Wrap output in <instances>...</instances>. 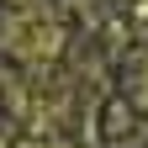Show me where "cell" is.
<instances>
[{
    "label": "cell",
    "mask_w": 148,
    "mask_h": 148,
    "mask_svg": "<svg viewBox=\"0 0 148 148\" xmlns=\"http://www.w3.org/2000/svg\"><path fill=\"white\" fill-rule=\"evenodd\" d=\"M132 101L148 111V58H143V69H138V79H132Z\"/></svg>",
    "instance_id": "obj_2"
},
{
    "label": "cell",
    "mask_w": 148,
    "mask_h": 148,
    "mask_svg": "<svg viewBox=\"0 0 148 148\" xmlns=\"http://www.w3.org/2000/svg\"><path fill=\"white\" fill-rule=\"evenodd\" d=\"M11 5H32V0H11Z\"/></svg>",
    "instance_id": "obj_3"
},
{
    "label": "cell",
    "mask_w": 148,
    "mask_h": 148,
    "mask_svg": "<svg viewBox=\"0 0 148 148\" xmlns=\"http://www.w3.org/2000/svg\"><path fill=\"white\" fill-rule=\"evenodd\" d=\"M0 48H5L21 69H48L64 53V21H58V11H48L42 0L11 5V16L0 21Z\"/></svg>",
    "instance_id": "obj_1"
}]
</instances>
